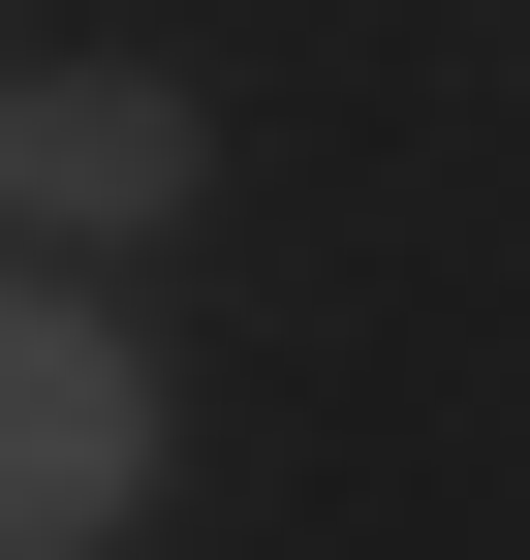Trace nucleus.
<instances>
[{
	"mask_svg": "<svg viewBox=\"0 0 530 560\" xmlns=\"http://www.w3.org/2000/svg\"><path fill=\"white\" fill-rule=\"evenodd\" d=\"M0 187H32V94H0Z\"/></svg>",
	"mask_w": 530,
	"mask_h": 560,
	"instance_id": "nucleus-3",
	"label": "nucleus"
},
{
	"mask_svg": "<svg viewBox=\"0 0 530 560\" xmlns=\"http://www.w3.org/2000/svg\"><path fill=\"white\" fill-rule=\"evenodd\" d=\"M157 499V374H125L62 280H0V560H94Z\"/></svg>",
	"mask_w": 530,
	"mask_h": 560,
	"instance_id": "nucleus-1",
	"label": "nucleus"
},
{
	"mask_svg": "<svg viewBox=\"0 0 530 560\" xmlns=\"http://www.w3.org/2000/svg\"><path fill=\"white\" fill-rule=\"evenodd\" d=\"M32 219H187V94H157V62L32 94Z\"/></svg>",
	"mask_w": 530,
	"mask_h": 560,
	"instance_id": "nucleus-2",
	"label": "nucleus"
}]
</instances>
